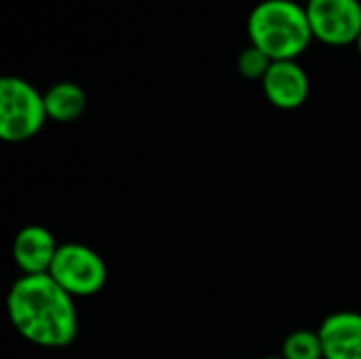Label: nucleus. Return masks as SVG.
I'll return each instance as SVG.
<instances>
[{"label": "nucleus", "mask_w": 361, "mask_h": 359, "mask_svg": "<svg viewBox=\"0 0 361 359\" xmlns=\"http://www.w3.org/2000/svg\"><path fill=\"white\" fill-rule=\"evenodd\" d=\"M283 359H324L322 341L317 332L311 330H296L283 339L281 345Z\"/></svg>", "instance_id": "9d476101"}, {"label": "nucleus", "mask_w": 361, "mask_h": 359, "mask_svg": "<svg viewBox=\"0 0 361 359\" xmlns=\"http://www.w3.org/2000/svg\"><path fill=\"white\" fill-rule=\"evenodd\" d=\"M44 95L19 76L0 80V138L11 144L27 142L47 121Z\"/></svg>", "instance_id": "7ed1b4c3"}, {"label": "nucleus", "mask_w": 361, "mask_h": 359, "mask_svg": "<svg viewBox=\"0 0 361 359\" xmlns=\"http://www.w3.org/2000/svg\"><path fill=\"white\" fill-rule=\"evenodd\" d=\"M262 91L275 108L296 110L309 97V74L296 59L273 61L267 76L262 78Z\"/></svg>", "instance_id": "423d86ee"}, {"label": "nucleus", "mask_w": 361, "mask_h": 359, "mask_svg": "<svg viewBox=\"0 0 361 359\" xmlns=\"http://www.w3.org/2000/svg\"><path fill=\"white\" fill-rule=\"evenodd\" d=\"M271 66H273V59L264 51H260L258 47H254V44H250L247 49H243L241 55H239V59H237L239 72L245 78H250V80H262L267 76V72H269Z\"/></svg>", "instance_id": "9b49d317"}, {"label": "nucleus", "mask_w": 361, "mask_h": 359, "mask_svg": "<svg viewBox=\"0 0 361 359\" xmlns=\"http://www.w3.org/2000/svg\"><path fill=\"white\" fill-rule=\"evenodd\" d=\"M355 44H357V49H360V55H361V34H360V38H357V42H355Z\"/></svg>", "instance_id": "f8f14e48"}, {"label": "nucleus", "mask_w": 361, "mask_h": 359, "mask_svg": "<svg viewBox=\"0 0 361 359\" xmlns=\"http://www.w3.org/2000/svg\"><path fill=\"white\" fill-rule=\"evenodd\" d=\"M49 275L72 298H87L104 290L108 269L104 258L95 250L82 243H63L55 254Z\"/></svg>", "instance_id": "20e7f679"}, {"label": "nucleus", "mask_w": 361, "mask_h": 359, "mask_svg": "<svg viewBox=\"0 0 361 359\" xmlns=\"http://www.w3.org/2000/svg\"><path fill=\"white\" fill-rule=\"evenodd\" d=\"M305 11L313 38L330 47L357 42L361 34L360 0H307Z\"/></svg>", "instance_id": "39448f33"}, {"label": "nucleus", "mask_w": 361, "mask_h": 359, "mask_svg": "<svg viewBox=\"0 0 361 359\" xmlns=\"http://www.w3.org/2000/svg\"><path fill=\"white\" fill-rule=\"evenodd\" d=\"M317 334L324 359H361V313H332L322 322Z\"/></svg>", "instance_id": "6e6552de"}, {"label": "nucleus", "mask_w": 361, "mask_h": 359, "mask_svg": "<svg viewBox=\"0 0 361 359\" xmlns=\"http://www.w3.org/2000/svg\"><path fill=\"white\" fill-rule=\"evenodd\" d=\"M247 36L273 61L296 59L313 40L307 11L294 0H264L256 4L247 19Z\"/></svg>", "instance_id": "f03ea898"}, {"label": "nucleus", "mask_w": 361, "mask_h": 359, "mask_svg": "<svg viewBox=\"0 0 361 359\" xmlns=\"http://www.w3.org/2000/svg\"><path fill=\"white\" fill-rule=\"evenodd\" d=\"M6 311L13 328L36 347L61 349L78 334L74 298L51 275H21L8 290Z\"/></svg>", "instance_id": "f257e3e1"}, {"label": "nucleus", "mask_w": 361, "mask_h": 359, "mask_svg": "<svg viewBox=\"0 0 361 359\" xmlns=\"http://www.w3.org/2000/svg\"><path fill=\"white\" fill-rule=\"evenodd\" d=\"M262 359H283V358H281V355H279V358H262Z\"/></svg>", "instance_id": "ddd939ff"}, {"label": "nucleus", "mask_w": 361, "mask_h": 359, "mask_svg": "<svg viewBox=\"0 0 361 359\" xmlns=\"http://www.w3.org/2000/svg\"><path fill=\"white\" fill-rule=\"evenodd\" d=\"M59 245L53 233L40 224L23 226L13 241V260L23 275H49Z\"/></svg>", "instance_id": "0eeeda50"}, {"label": "nucleus", "mask_w": 361, "mask_h": 359, "mask_svg": "<svg viewBox=\"0 0 361 359\" xmlns=\"http://www.w3.org/2000/svg\"><path fill=\"white\" fill-rule=\"evenodd\" d=\"M42 95H44L47 116L57 123H72L80 118L87 108L85 91L76 83H70V80L51 85Z\"/></svg>", "instance_id": "1a4fd4ad"}]
</instances>
